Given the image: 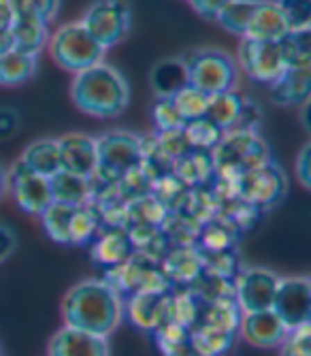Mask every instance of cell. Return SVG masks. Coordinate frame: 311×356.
I'll return each instance as SVG.
<instances>
[{
	"label": "cell",
	"mask_w": 311,
	"mask_h": 356,
	"mask_svg": "<svg viewBox=\"0 0 311 356\" xmlns=\"http://www.w3.org/2000/svg\"><path fill=\"white\" fill-rule=\"evenodd\" d=\"M65 327L109 337L124 320V299L105 280H83L62 299Z\"/></svg>",
	"instance_id": "6da1fadb"
},
{
	"label": "cell",
	"mask_w": 311,
	"mask_h": 356,
	"mask_svg": "<svg viewBox=\"0 0 311 356\" xmlns=\"http://www.w3.org/2000/svg\"><path fill=\"white\" fill-rule=\"evenodd\" d=\"M311 60V30L288 32L279 41L241 39L237 67L252 81L271 86L294 62Z\"/></svg>",
	"instance_id": "7a4b0ae2"
},
{
	"label": "cell",
	"mask_w": 311,
	"mask_h": 356,
	"mask_svg": "<svg viewBox=\"0 0 311 356\" xmlns=\"http://www.w3.org/2000/svg\"><path fill=\"white\" fill-rule=\"evenodd\" d=\"M71 99L85 115L113 120L126 111L131 103V86L115 67L99 62L73 77Z\"/></svg>",
	"instance_id": "3957f363"
},
{
	"label": "cell",
	"mask_w": 311,
	"mask_h": 356,
	"mask_svg": "<svg viewBox=\"0 0 311 356\" xmlns=\"http://www.w3.org/2000/svg\"><path fill=\"white\" fill-rule=\"evenodd\" d=\"M188 71V83L209 96L233 92L239 86L241 71L237 60L220 47H196L179 56Z\"/></svg>",
	"instance_id": "277c9868"
},
{
	"label": "cell",
	"mask_w": 311,
	"mask_h": 356,
	"mask_svg": "<svg viewBox=\"0 0 311 356\" xmlns=\"http://www.w3.org/2000/svg\"><path fill=\"white\" fill-rule=\"evenodd\" d=\"M47 47H49L51 60L58 67L73 75L103 62L107 54V49L92 37L79 22L65 24L56 32H51Z\"/></svg>",
	"instance_id": "5b68a950"
},
{
	"label": "cell",
	"mask_w": 311,
	"mask_h": 356,
	"mask_svg": "<svg viewBox=\"0 0 311 356\" xmlns=\"http://www.w3.org/2000/svg\"><path fill=\"white\" fill-rule=\"evenodd\" d=\"M213 171H220L226 179H239L243 173L252 171L264 163H269V147L258 137V133L250 131H230L224 133L222 141L211 152Z\"/></svg>",
	"instance_id": "8992f818"
},
{
	"label": "cell",
	"mask_w": 311,
	"mask_h": 356,
	"mask_svg": "<svg viewBox=\"0 0 311 356\" xmlns=\"http://www.w3.org/2000/svg\"><path fill=\"white\" fill-rule=\"evenodd\" d=\"M96 173L92 179L117 184L143 163L141 137L131 131H109L96 139Z\"/></svg>",
	"instance_id": "52a82bcc"
},
{
	"label": "cell",
	"mask_w": 311,
	"mask_h": 356,
	"mask_svg": "<svg viewBox=\"0 0 311 356\" xmlns=\"http://www.w3.org/2000/svg\"><path fill=\"white\" fill-rule=\"evenodd\" d=\"M79 24L105 49H111L128 37L133 11L126 0H96L85 9Z\"/></svg>",
	"instance_id": "ba28073f"
},
{
	"label": "cell",
	"mask_w": 311,
	"mask_h": 356,
	"mask_svg": "<svg viewBox=\"0 0 311 356\" xmlns=\"http://www.w3.org/2000/svg\"><path fill=\"white\" fill-rule=\"evenodd\" d=\"M205 118L224 133H230V131L256 133L260 118H262V109L256 105V101L250 99V96H243L237 90H233V92L209 96Z\"/></svg>",
	"instance_id": "9c48e42d"
},
{
	"label": "cell",
	"mask_w": 311,
	"mask_h": 356,
	"mask_svg": "<svg viewBox=\"0 0 311 356\" xmlns=\"http://www.w3.org/2000/svg\"><path fill=\"white\" fill-rule=\"evenodd\" d=\"M271 309L288 331L311 325V282L305 275L279 277Z\"/></svg>",
	"instance_id": "30bf717a"
},
{
	"label": "cell",
	"mask_w": 311,
	"mask_h": 356,
	"mask_svg": "<svg viewBox=\"0 0 311 356\" xmlns=\"http://www.w3.org/2000/svg\"><path fill=\"white\" fill-rule=\"evenodd\" d=\"M7 192L13 197L17 209L26 216L39 218L53 203L49 179L33 173L19 160L11 169H7Z\"/></svg>",
	"instance_id": "8fae6325"
},
{
	"label": "cell",
	"mask_w": 311,
	"mask_h": 356,
	"mask_svg": "<svg viewBox=\"0 0 311 356\" xmlns=\"http://www.w3.org/2000/svg\"><path fill=\"white\" fill-rule=\"evenodd\" d=\"M239 194L245 203H250L252 207H273L284 199L288 179L282 171V167H277L275 163H264L252 171L243 173L239 179Z\"/></svg>",
	"instance_id": "7c38bea8"
},
{
	"label": "cell",
	"mask_w": 311,
	"mask_h": 356,
	"mask_svg": "<svg viewBox=\"0 0 311 356\" xmlns=\"http://www.w3.org/2000/svg\"><path fill=\"white\" fill-rule=\"evenodd\" d=\"M279 275L264 267L241 269L233 282V297L243 314L271 309Z\"/></svg>",
	"instance_id": "4fadbf2b"
},
{
	"label": "cell",
	"mask_w": 311,
	"mask_h": 356,
	"mask_svg": "<svg viewBox=\"0 0 311 356\" xmlns=\"http://www.w3.org/2000/svg\"><path fill=\"white\" fill-rule=\"evenodd\" d=\"M58 141L60 152V171H67L85 179H92L96 173V139L85 133L62 135Z\"/></svg>",
	"instance_id": "5bb4252c"
},
{
	"label": "cell",
	"mask_w": 311,
	"mask_h": 356,
	"mask_svg": "<svg viewBox=\"0 0 311 356\" xmlns=\"http://www.w3.org/2000/svg\"><path fill=\"white\" fill-rule=\"evenodd\" d=\"M171 290L162 293H139L128 299H124V318L131 320L141 331L156 333L167 322V307H169Z\"/></svg>",
	"instance_id": "9a60e30c"
},
{
	"label": "cell",
	"mask_w": 311,
	"mask_h": 356,
	"mask_svg": "<svg viewBox=\"0 0 311 356\" xmlns=\"http://www.w3.org/2000/svg\"><path fill=\"white\" fill-rule=\"evenodd\" d=\"M239 333L250 346L271 350V348L282 346V341L288 337L290 331L286 329L284 322L277 318L273 309H262V312L243 314Z\"/></svg>",
	"instance_id": "2e32d148"
},
{
	"label": "cell",
	"mask_w": 311,
	"mask_h": 356,
	"mask_svg": "<svg viewBox=\"0 0 311 356\" xmlns=\"http://www.w3.org/2000/svg\"><path fill=\"white\" fill-rule=\"evenodd\" d=\"M47 356H111L109 337H99L73 327H60L47 343Z\"/></svg>",
	"instance_id": "e0dca14e"
},
{
	"label": "cell",
	"mask_w": 311,
	"mask_h": 356,
	"mask_svg": "<svg viewBox=\"0 0 311 356\" xmlns=\"http://www.w3.org/2000/svg\"><path fill=\"white\" fill-rule=\"evenodd\" d=\"M311 94V60L294 62L269 86L271 101L279 107L305 105Z\"/></svg>",
	"instance_id": "ac0fdd59"
},
{
	"label": "cell",
	"mask_w": 311,
	"mask_h": 356,
	"mask_svg": "<svg viewBox=\"0 0 311 356\" xmlns=\"http://www.w3.org/2000/svg\"><path fill=\"white\" fill-rule=\"evenodd\" d=\"M165 277L169 280L171 288L177 286H192L205 273V258L192 245H177L171 250L165 261L160 263Z\"/></svg>",
	"instance_id": "d6986e66"
},
{
	"label": "cell",
	"mask_w": 311,
	"mask_h": 356,
	"mask_svg": "<svg viewBox=\"0 0 311 356\" xmlns=\"http://www.w3.org/2000/svg\"><path fill=\"white\" fill-rule=\"evenodd\" d=\"M137 252L128 231H124L121 226H113V229L105 231L92 241V261L96 265L109 269L119 267L121 263H126L128 258Z\"/></svg>",
	"instance_id": "ffe728a7"
},
{
	"label": "cell",
	"mask_w": 311,
	"mask_h": 356,
	"mask_svg": "<svg viewBox=\"0 0 311 356\" xmlns=\"http://www.w3.org/2000/svg\"><path fill=\"white\" fill-rule=\"evenodd\" d=\"M288 24L275 5V0H260L258 7L254 9L250 24L245 28L243 39L254 41H279L288 35Z\"/></svg>",
	"instance_id": "44dd1931"
},
{
	"label": "cell",
	"mask_w": 311,
	"mask_h": 356,
	"mask_svg": "<svg viewBox=\"0 0 311 356\" xmlns=\"http://www.w3.org/2000/svg\"><path fill=\"white\" fill-rule=\"evenodd\" d=\"M149 86L156 99H173L177 92L188 88V71H185L183 60L177 58H165L158 64H153L149 73Z\"/></svg>",
	"instance_id": "7402d4cb"
},
{
	"label": "cell",
	"mask_w": 311,
	"mask_h": 356,
	"mask_svg": "<svg viewBox=\"0 0 311 356\" xmlns=\"http://www.w3.org/2000/svg\"><path fill=\"white\" fill-rule=\"evenodd\" d=\"M49 190L53 203H65V205H87L90 199L94 197V179H85L67 171H58L49 177Z\"/></svg>",
	"instance_id": "603a6c76"
},
{
	"label": "cell",
	"mask_w": 311,
	"mask_h": 356,
	"mask_svg": "<svg viewBox=\"0 0 311 356\" xmlns=\"http://www.w3.org/2000/svg\"><path fill=\"white\" fill-rule=\"evenodd\" d=\"M39 71V56L11 47L0 56V86L17 88L30 81Z\"/></svg>",
	"instance_id": "cb8c5ba5"
},
{
	"label": "cell",
	"mask_w": 311,
	"mask_h": 356,
	"mask_svg": "<svg viewBox=\"0 0 311 356\" xmlns=\"http://www.w3.org/2000/svg\"><path fill=\"white\" fill-rule=\"evenodd\" d=\"M19 163L28 167L33 173L51 177L60 171V152H58V141L56 139H37L30 145H26L24 154L19 156Z\"/></svg>",
	"instance_id": "d4e9b609"
},
{
	"label": "cell",
	"mask_w": 311,
	"mask_h": 356,
	"mask_svg": "<svg viewBox=\"0 0 311 356\" xmlns=\"http://www.w3.org/2000/svg\"><path fill=\"white\" fill-rule=\"evenodd\" d=\"M49 24H43L39 19L30 17H13V24L9 28V37L15 49L28 51V54H41V49L49 41Z\"/></svg>",
	"instance_id": "484cf974"
},
{
	"label": "cell",
	"mask_w": 311,
	"mask_h": 356,
	"mask_svg": "<svg viewBox=\"0 0 311 356\" xmlns=\"http://www.w3.org/2000/svg\"><path fill=\"white\" fill-rule=\"evenodd\" d=\"M101 226V213L96 207L79 205L73 211L71 226H69V245H90L99 235Z\"/></svg>",
	"instance_id": "4316f807"
},
{
	"label": "cell",
	"mask_w": 311,
	"mask_h": 356,
	"mask_svg": "<svg viewBox=\"0 0 311 356\" xmlns=\"http://www.w3.org/2000/svg\"><path fill=\"white\" fill-rule=\"evenodd\" d=\"M181 133L192 152H209V154L217 147V143H220L224 137V131H220V128H217L213 122H209L207 118L185 122Z\"/></svg>",
	"instance_id": "83f0119b"
},
{
	"label": "cell",
	"mask_w": 311,
	"mask_h": 356,
	"mask_svg": "<svg viewBox=\"0 0 311 356\" xmlns=\"http://www.w3.org/2000/svg\"><path fill=\"white\" fill-rule=\"evenodd\" d=\"M73 211H75L73 205L51 203V205L39 216L45 235H47L53 243L69 245V226H71Z\"/></svg>",
	"instance_id": "f1b7e54d"
},
{
	"label": "cell",
	"mask_w": 311,
	"mask_h": 356,
	"mask_svg": "<svg viewBox=\"0 0 311 356\" xmlns=\"http://www.w3.org/2000/svg\"><path fill=\"white\" fill-rule=\"evenodd\" d=\"M260 0H230V3L217 13L215 22L220 24V28H224L226 32L235 37L245 35V28L250 24V17L254 13V9L258 7Z\"/></svg>",
	"instance_id": "f546056e"
},
{
	"label": "cell",
	"mask_w": 311,
	"mask_h": 356,
	"mask_svg": "<svg viewBox=\"0 0 311 356\" xmlns=\"http://www.w3.org/2000/svg\"><path fill=\"white\" fill-rule=\"evenodd\" d=\"M173 103H175L179 115L183 118V122H190V120L205 118V111L209 105V94L188 86L173 96Z\"/></svg>",
	"instance_id": "4dcf8cb0"
},
{
	"label": "cell",
	"mask_w": 311,
	"mask_h": 356,
	"mask_svg": "<svg viewBox=\"0 0 311 356\" xmlns=\"http://www.w3.org/2000/svg\"><path fill=\"white\" fill-rule=\"evenodd\" d=\"M15 17H30L43 24H51L60 11L62 0H9Z\"/></svg>",
	"instance_id": "1f68e13d"
},
{
	"label": "cell",
	"mask_w": 311,
	"mask_h": 356,
	"mask_svg": "<svg viewBox=\"0 0 311 356\" xmlns=\"http://www.w3.org/2000/svg\"><path fill=\"white\" fill-rule=\"evenodd\" d=\"M275 5L282 11L288 30H311V0H275Z\"/></svg>",
	"instance_id": "d6a6232c"
},
{
	"label": "cell",
	"mask_w": 311,
	"mask_h": 356,
	"mask_svg": "<svg viewBox=\"0 0 311 356\" xmlns=\"http://www.w3.org/2000/svg\"><path fill=\"white\" fill-rule=\"evenodd\" d=\"M151 120L156 126V133H173L183 128V118L179 115L173 99H156L151 105Z\"/></svg>",
	"instance_id": "836d02e7"
},
{
	"label": "cell",
	"mask_w": 311,
	"mask_h": 356,
	"mask_svg": "<svg viewBox=\"0 0 311 356\" xmlns=\"http://www.w3.org/2000/svg\"><path fill=\"white\" fill-rule=\"evenodd\" d=\"M279 356H311V329L303 327L290 331L279 346Z\"/></svg>",
	"instance_id": "e575fe53"
},
{
	"label": "cell",
	"mask_w": 311,
	"mask_h": 356,
	"mask_svg": "<svg viewBox=\"0 0 311 356\" xmlns=\"http://www.w3.org/2000/svg\"><path fill=\"white\" fill-rule=\"evenodd\" d=\"M22 131V115L15 107H0V141H11Z\"/></svg>",
	"instance_id": "d590c367"
},
{
	"label": "cell",
	"mask_w": 311,
	"mask_h": 356,
	"mask_svg": "<svg viewBox=\"0 0 311 356\" xmlns=\"http://www.w3.org/2000/svg\"><path fill=\"white\" fill-rule=\"evenodd\" d=\"M294 169H296V181L305 190H309L311 188V145L309 143L303 145V149L299 152Z\"/></svg>",
	"instance_id": "8d00e7d4"
},
{
	"label": "cell",
	"mask_w": 311,
	"mask_h": 356,
	"mask_svg": "<svg viewBox=\"0 0 311 356\" xmlns=\"http://www.w3.org/2000/svg\"><path fill=\"white\" fill-rule=\"evenodd\" d=\"M190 3V7H192V11L199 15V17H203V19H213L215 22V17H217V13H220L230 0H188Z\"/></svg>",
	"instance_id": "74e56055"
},
{
	"label": "cell",
	"mask_w": 311,
	"mask_h": 356,
	"mask_svg": "<svg viewBox=\"0 0 311 356\" xmlns=\"http://www.w3.org/2000/svg\"><path fill=\"white\" fill-rule=\"evenodd\" d=\"M160 352H162V356H201V354L196 352V348L192 346L190 335H188V337H183V339H179V341H175V343H171V346L160 348Z\"/></svg>",
	"instance_id": "f35d334b"
},
{
	"label": "cell",
	"mask_w": 311,
	"mask_h": 356,
	"mask_svg": "<svg viewBox=\"0 0 311 356\" xmlns=\"http://www.w3.org/2000/svg\"><path fill=\"white\" fill-rule=\"evenodd\" d=\"M15 245H17L15 233L9 229V226L0 224V263H5L7 258L15 252Z\"/></svg>",
	"instance_id": "ab89813d"
},
{
	"label": "cell",
	"mask_w": 311,
	"mask_h": 356,
	"mask_svg": "<svg viewBox=\"0 0 311 356\" xmlns=\"http://www.w3.org/2000/svg\"><path fill=\"white\" fill-rule=\"evenodd\" d=\"M13 9L9 0H0V32H9L11 24H13Z\"/></svg>",
	"instance_id": "60d3db41"
},
{
	"label": "cell",
	"mask_w": 311,
	"mask_h": 356,
	"mask_svg": "<svg viewBox=\"0 0 311 356\" xmlns=\"http://www.w3.org/2000/svg\"><path fill=\"white\" fill-rule=\"evenodd\" d=\"M11 47H13V43H11L9 32H0V56H3L5 51H9Z\"/></svg>",
	"instance_id": "b9f144b4"
},
{
	"label": "cell",
	"mask_w": 311,
	"mask_h": 356,
	"mask_svg": "<svg viewBox=\"0 0 311 356\" xmlns=\"http://www.w3.org/2000/svg\"><path fill=\"white\" fill-rule=\"evenodd\" d=\"M7 194V171L0 167V199Z\"/></svg>",
	"instance_id": "7bdbcfd3"
},
{
	"label": "cell",
	"mask_w": 311,
	"mask_h": 356,
	"mask_svg": "<svg viewBox=\"0 0 311 356\" xmlns=\"http://www.w3.org/2000/svg\"><path fill=\"white\" fill-rule=\"evenodd\" d=\"M0 356H3V352H0Z\"/></svg>",
	"instance_id": "ee69618b"
}]
</instances>
